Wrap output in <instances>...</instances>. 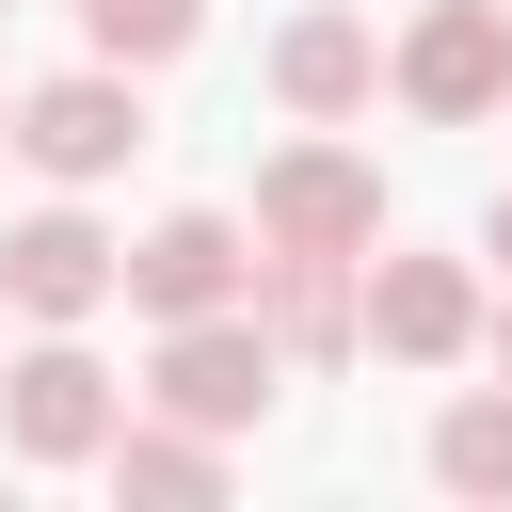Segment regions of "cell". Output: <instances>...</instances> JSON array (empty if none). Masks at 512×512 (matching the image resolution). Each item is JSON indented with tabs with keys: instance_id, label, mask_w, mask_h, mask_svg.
Returning <instances> with one entry per match:
<instances>
[{
	"instance_id": "6da1fadb",
	"label": "cell",
	"mask_w": 512,
	"mask_h": 512,
	"mask_svg": "<svg viewBox=\"0 0 512 512\" xmlns=\"http://www.w3.org/2000/svg\"><path fill=\"white\" fill-rule=\"evenodd\" d=\"M0 144H16L48 192H96V176H128V144H144V80L80 48L64 80H32V96H16V128H0Z\"/></svg>"
},
{
	"instance_id": "7a4b0ae2",
	"label": "cell",
	"mask_w": 512,
	"mask_h": 512,
	"mask_svg": "<svg viewBox=\"0 0 512 512\" xmlns=\"http://www.w3.org/2000/svg\"><path fill=\"white\" fill-rule=\"evenodd\" d=\"M352 352H384V368H464L480 352V272L464 256H352Z\"/></svg>"
},
{
	"instance_id": "3957f363",
	"label": "cell",
	"mask_w": 512,
	"mask_h": 512,
	"mask_svg": "<svg viewBox=\"0 0 512 512\" xmlns=\"http://www.w3.org/2000/svg\"><path fill=\"white\" fill-rule=\"evenodd\" d=\"M288 384V352L256 336V304H208V320H160V368H144V416H192V432H256Z\"/></svg>"
},
{
	"instance_id": "277c9868",
	"label": "cell",
	"mask_w": 512,
	"mask_h": 512,
	"mask_svg": "<svg viewBox=\"0 0 512 512\" xmlns=\"http://www.w3.org/2000/svg\"><path fill=\"white\" fill-rule=\"evenodd\" d=\"M384 96L416 128H496V96H512V0H432L384 48Z\"/></svg>"
},
{
	"instance_id": "5b68a950",
	"label": "cell",
	"mask_w": 512,
	"mask_h": 512,
	"mask_svg": "<svg viewBox=\"0 0 512 512\" xmlns=\"http://www.w3.org/2000/svg\"><path fill=\"white\" fill-rule=\"evenodd\" d=\"M112 416H128V384L80 352V320H32V352H0V448L16 464H96Z\"/></svg>"
},
{
	"instance_id": "8992f818",
	"label": "cell",
	"mask_w": 512,
	"mask_h": 512,
	"mask_svg": "<svg viewBox=\"0 0 512 512\" xmlns=\"http://www.w3.org/2000/svg\"><path fill=\"white\" fill-rule=\"evenodd\" d=\"M240 240H256V256H368V240H384V176H368L352 144H272Z\"/></svg>"
},
{
	"instance_id": "52a82bcc",
	"label": "cell",
	"mask_w": 512,
	"mask_h": 512,
	"mask_svg": "<svg viewBox=\"0 0 512 512\" xmlns=\"http://www.w3.org/2000/svg\"><path fill=\"white\" fill-rule=\"evenodd\" d=\"M240 288H256V240L224 208H160L144 240H112V304H144V320H208Z\"/></svg>"
},
{
	"instance_id": "ba28073f",
	"label": "cell",
	"mask_w": 512,
	"mask_h": 512,
	"mask_svg": "<svg viewBox=\"0 0 512 512\" xmlns=\"http://www.w3.org/2000/svg\"><path fill=\"white\" fill-rule=\"evenodd\" d=\"M0 304H16V320H96V304H112V224H96L80 192H48L32 224H0Z\"/></svg>"
},
{
	"instance_id": "9c48e42d",
	"label": "cell",
	"mask_w": 512,
	"mask_h": 512,
	"mask_svg": "<svg viewBox=\"0 0 512 512\" xmlns=\"http://www.w3.org/2000/svg\"><path fill=\"white\" fill-rule=\"evenodd\" d=\"M272 96H288L304 128L368 112V96H384V32H368V16H288V32H272Z\"/></svg>"
},
{
	"instance_id": "30bf717a",
	"label": "cell",
	"mask_w": 512,
	"mask_h": 512,
	"mask_svg": "<svg viewBox=\"0 0 512 512\" xmlns=\"http://www.w3.org/2000/svg\"><path fill=\"white\" fill-rule=\"evenodd\" d=\"M256 336L288 352V368H352V256H256Z\"/></svg>"
},
{
	"instance_id": "8fae6325",
	"label": "cell",
	"mask_w": 512,
	"mask_h": 512,
	"mask_svg": "<svg viewBox=\"0 0 512 512\" xmlns=\"http://www.w3.org/2000/svg\"><path fill=\"white\" fill-rule=\"evenodd\" d=\"M96 464H112V496H160V512H208L224 496V432H192V416H112Z\"/></svg>"
},
{
	"instance_id": "7c38bea8",
	"label": "cell",
	"mask_w": 512,
	"mask_h": 512,
	"mask_svg": "<svg viewBox=\"0 0 512 512\" xmlns=\"http://www.w3.org/2000/svg\"><path fill=\"white\" fill-rule=\"evenodd\" d=\"M432 480L480 496V512H512V384H464V400L432 416Z\"/></svg>"
},
{
	"instance_id": "4fadbf2b",
	"label": "cell",
	"mask_w": 512,
	"mask_h": 512,
	"mask_svg": "<svg viewBox=\"0 0 512 512\" xmlns=\"http://www.w3.org/2000/svg\"><path fill=\"white\" fill-rule=\"evenodd\" d=\"M192 32H208V0H80V48H96V64H128V80H144V64H176Z\"/></svg>"
},
{
	"instance_id": "5bb4252c",
	"label": "cell",
	"mask_w": 512,
	"mask_h": 512,
	"mask_svg": "<svg viewBox=\"0 0 512 512\" xmlns=\"http://www.w3.org/2000/svg\"><path fill=\"white\" fill-rule=\"evenodd\" d=\"M480 352H496V384H512V304H480Z\"/></svg>"
},
{
	"instance_id": "9a60e30c",
	"label": "cell",
	"mask_w": 512,
	"mask_h": 512,
	"mask_svg": "<svg viewBox=\"0 0 512 512\" xmlns=\"http://www.w3.org/2000/svg\"><path fill=\"white\" fill-rule=\"evenodd\" d=\"M480 256H512V192H496V208H480Z\"/></svg>"
},
{
	"instance_id": "2e32d148",
	"label": "cell",
	"mask_w": 512,
	"mask_h": 512,
	"mask_svg": "<svg viewBox=\"0 0 512 512\" xmlns=\"http://www.w3.org/2000/svg\"><path fill=\"white\" fill-rule=\"evenodd\" d=\"M496 112H512V96H496Z\"/></svg>"
},
{
	"instance_id": "e0dca14e",
	"label": "cell",
	"mask_w": 512,
	"mask_h": 512,
	"mask_svg": "<svg viewBox=\"0 0 512 512\" xmlns=\"http://www.w3.org/2000/svg\"><path fill=\"white\" fill-rule=\"evenodd\" d=\"M0 128H16V112H0Z\"/></svg>"
},
{
	"instance_id": "ac0fdd59",
	"label": "cell",
	"mask_w": 512,
	"mask_h": 512,
	"mask_svg": "<svg viewBox=\"0 0 512 512\" xmlns=\"http://www.w3.org/2000/svg\"><path fill=\"white\" fill-rule=\"evenodd\" d=\"M0 16H16V0H0Z\"/></svg>"
}]
</instances>
